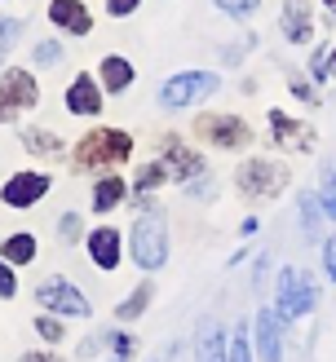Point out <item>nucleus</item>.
<instances>
[{
  "instance_id": "20e7f679",
  "label": "nucleus",
  "mask_w": 336,
  "mask_h": 362,
  "mask_svg": "<svg viewBox=\"0 0 336 362\" xmlns=\"http://www.w3.org/2000/svg\"><path fill=\"white\" fill-rule=\"evenodd\" d=\"M239 190L253 194V199H265V194H279L283 186H288V168L283 164H270V159H248V164L235 173Z\"/></svg>"
},
{
  "instance_id": "423d86ee",
  "label": "nucleus",
  "mask_w": 336,
  "mask_h": 362,
  "mask_svg": "<svg viewBox=\"0 0 336 362\" xmlns=\"http://www.w3.org/2000/svg\"><path fill=\"white\" fill-rule=\"evenodd\" d=\"M195 133L208 137L212 146H221V151H239V146L253 141V129H248L243 119H235V115H199Z\"/></svg>"
},
{
  "instance_id": "c85d7f7f",
  "label": "nucleus",
  "mask_w": 336,
  "mask_h": 362,
  "mask_svg": "<svg viewBox=\"0 0 336 362\" xmlns=\"http://www.w3.org/2000/svg\"><path fill=\"white\" fill-rule=\"evenodd\" d=\"M323 269H328V279L336 283V239L323 243Z\"/></svg>"
},
{
  "instance_id": "412c9836",
  "label": "nucleus",
  "mask_w": 336,
  "mask_h": 362,
  "mask_svg": "<svg viewBox=\"0 0 336 362\" xmlns=\"http://www.w3.org/2000/svg\"><path fill=\"white\" fill-rule=\"evenodd\" d=\"M146 300H151V283H141L137 292H133V300H124V305H120V318H137L141 310H146Z\"/></svg>"
},
{
  "instance_id": "1a4fd4ad",
  "label": "nucleus",
  "mask_w": 336,
  "mask_h": 362,
  "mask_svg": "<svg viewBox=\"0 0 336 362\" xmlns=\"http://www.w3.org/2000/svg\"><path fill=\"white\" fill-rule=\"evenodd\" d=\"M159 155H164L168 177H177V181H186V177H199V173H204V159L195 155V151H186L177 137H164V141H159Z\"/></svg>"
},
{
  "instance_id": "bb28decb",
  "label": "nucleus",
  "mask_w": 336,
  "mask_h": 362,
  "mask_svg": "<svg viewBox=\"0 0 336 362\" xmlns=\"http://www.w3.org/2000/svg\"><path fill=\"white\" fill-rule=\"evenodd\" d=\"M27 151H35V155H53V151H58V141H53L49 133H27Z\"/></svg>"
},
{
  "instance_id": "b1692460",
  "label": "nucleus",
  "mask_w": 336,
  "mask_h": 362,
  "mask_svg": "<svg viewBox=\"0 0 336 362\" xmlns=\"http://www.w3.org/2000/svg\"><path fill=\"white\" fill-rule=\"evenodd\" d=\"M164 177H168V168H164V164H146V168L137 173V190H155Z\"/></svg>"
},
{
  "instance_id": "a211bd4d",
  "label": "nucleus",
  "mask_w": 336,
  "mask_h": 362,
  "mask_svg": "<svg viewBox=\"0 0 336 362\" xmlns=\"http://www.w3.org/2000/svg\"><path fill=\"white\" fill-rule=\"evenodd\" d=\"M199 362H226V336L217 322H208L199 336Z\"/></svg>"
},
{
  "instance_id": "c9c22d12",
  "label": "nucleus",
  "mask_w": 336,
  "mask_h": 362,
  "mask_svg": "<svg viewBox=\"0 0 336 362\" xmlns=\"http://www.w3.org/2000/svg\"><path fill=\"white\" fill-rule=\"evenodd\" d=\"M23 362H58V358H53V354H27Z\"/></svg>"
},
{
  "instance_id": "9d476101",
  "label": "nucleus",
  "mask_w": 336,
  "mask_h": 362,
  "mask_svg": "<svg viewBox=\"0 0 336 362\" xmlns=\"http://www.w3.org/2000/svg\"><path fill=\"white\" fill-rule=\"evenodd\" d=\"M45 190H49V177H45V173H23V177H13L9 186H5V204L27 208V204H35Z\"/></svg>"
},
{
  "instance_id": "6e6552de",
  "label": "nucleus",
  "mask_w": 336,
  "mask_h": 362,
  "mask_svg": "<svg viewBox=\"0 0 336 362\" xmlns=\"http://www.w3.org/2000/svg\"><path fill=\"white\" fill-rule=\"evenodd\" d=\"M31 102H35V80L27 71H9V76L0 80V119H13Z\"/></svg>"
},
{
  "instance_id": "f704fd0d",
  "label": "nucleus",
  "mask_w": 336,
  "mask_h": 362,
  "mask_svg": "<svg viewBox=\"0 0 336 362\" xmlns=\"http://www.w3.org/2000/svg\"><path fill=\"white\" fill-rule=\"evenodd\" d=\"M292 93H296V98H306V102H314V88H310V84H301V80H292Z\"/></svg>"
},
{
  "instance_id": "cd10ccee",
  "label": "nucleus",
  "mask_w": 336,
  "mask_h": 362,
  "mask_svg": "<svg viewBox=\"0 0 336 362\" xmlns=\"http://www.w3.org/2000/svg\"><path fill=\"white\" fill-rule=\"evenodd\" d=\"M217 5H221L226 13H235V18H248V13H257L261 0H217Z\"/></svg>"
},
{
  "instance_id": "dca6fc26",
  "label": "nucleus",
  "mask_w": 336,
  "mask_h": 362,
  "mask_svg": "<svg viewBox=\"0 0 336 362\" xmlns=\"http://www.w3.org/2000/svg\"><path fill=\"white\" fill-rule=\"evenodd\" d=\"M88 257H93L102 269H115L120 265V234L115 230H98L93 239H88Z\"/></svg>"
},
{
  "instance_id": "aec40b11",
  "label": "nucleus",
  "mask_w": 336,
  "mask_h": 362,
  "mask_svg": "<svg viewBox=\"0 0 336 362\" xmlns=\"http://www.w3.org/2000/svg\"><path fill=\"white\" fill-rule=\"evenodd\" d=\"M5 257H9V261H23V265H27V261L35 257V239H31V234H13V239L5 243Z\"/></svg>"
},
{
  "instance_id": "2eb2a0df",
  "label": "nucleus",
  "mask_w": 336,
  "mask_h": 362,
  "mask_svg": "<svg viewBox=\"0 0 336 362\" xmlns=\"http://www.w3.org/2000/svg\"><path fill=\"white\" fill-rule=\"evenodd\" d=\"M270 129H274V141H279V146H296V151H306L310 141H314V133L306 129V124L288 119L283 111H270Z\"/></svg>"
},
{
  "instance_id": "ddd939ff",
  "label": "nucleus",
  "mask_w": 336,
  "mask_h": 362,
  "mask_svg": "<svg viewBox=\"0 0 336 362\" xmlns=\"http://www.w3.org/2000/svg\"><path fill=\"white\" fill-rule=\"evenodd\" d=\"M279 310H261L257 314V354L261 362H279Z\"/></svg>"
},
{
  "instance_id": "f8f14e48",
  "label": "nucleus",
  "mask_w": 336,
  "mask_h": 362,
  "mask_svg": "<svg viewBox=\"0 0 336 362\" xmlns=\"http://www.w3.org/2000/svg\"><path fill=\"white\" fill-rule=\"evenodd\" d=\"M49 18L58 27H66L71 35H88V27H93V18H88V9L80 5V0H53L49 5Z\"/></svg>"
},
{
  "instance_id": "72a5a7b5",
  "label": "nucleus",
  "mask_w": 336,
  "mask_h": 362,
  "mask_svg": "<svg viewBox=\"0 0 336 362\" xmlns=\"http://www.w3.org/2000/svg\"><path fill=\"white\" fill-rule=\"evenodd\" d=\"M35 58H40V62H53V58H58V45H40V49H35Z\"/></svg>"
},
{
  "instance_id": "0eeeda50",
  "label": "nucleus",
  "mask_w": 336,
  "mask_h": 362,
  "mask_svg": "<svg viewBox=\"0 0 336 362\" xmlns=\"http://www.w3.org/2000/svg\"><path fill=\"white\" fill-rule=\"evenodd\" d=\"M40 305H49V310H58V314H71V318H88V300L71 287L66 279H49V283H40Z\"/></svg>"
},
{
  "instance_id": "e433bc0d",
  "label": "nucleus",
  "mask_w": 336,
  "mask_h": 362,
  "mask_svg": "<svg viewBox=\"0 0 336 362\" xmlns=\"http://www.w3.org/2000/svg\"><path fill=\"white\" fill-rule=\"evenodd\" d=\"M328 76L336 80V49H328Z\"/></svg>"
},
{
  "instance_id": "7c9ffc66",
  "label": "nucleus",
  "mask_w": 336,
  "mask_h": 362,
  "mask_svg": "<svg viewBox=\"0 0 336 362\" xmlns=\"http://www.w3.org/2000/svg\"><path fill=\"white\" fill-rule=\"evenodd\" d=\"M106 9H111L115 18H124V13H133V9H137V0H106Z\"/></svg>"
},
{
  "instance_id": "6ab92c4d",
  "label": "nucleus",
  "mask_w": 336,
  "mask_h": 362,
  "mask_svg": "<svg viewBox=\"0 0 336 362\" xmlns=\"http://www.w3.org/2000/svg\"><path fill=\"white\" fill-rule=\"evenodd\" d=\"M124 194H129V186H124L120 177H102V186H98V194H93V212H111Z\"/></svg>"
},
{
  "instance_id": "4be33fe9",
  "label": "nucleus",
  "mask_w": 336,
  "mask_h": 362,
  "mask_svg": "<svg viewBox=\"0 0 336 362\" xmlns=\"http://www.w3.org/2000/svg\"><path fill=\"white\" fill-rule=\"evenodd\" d=\"M318 208H323V204H318L314 194L301 199V226H306V234H318Z\"/></svg>"
},
{
  "instance_id": "473e14b6",
  "label": "nucleus",
  "mask_w": 336,
  "mask_h": 362,
  "mask_svg": "<svg viewBox=\"0 0 336 362\" xmlns=\"http://www.w3.org/2000/svg\"><path fill=\"white\" fill-rule=\"evenodd\" d=\"M9 292H13V274H9L5 265H0V296H9Z\"/></svg>"
},
{
  "instance_id": "5701e85b",
  "label": "nucleus",
  "mask_w": 336,
  "mask_h": 362,
  "mask_svg": "<svg viewBox=\"0 0 336 362\" xmlns=\"http://www.w3.org/2000/svg\"><path fill=\"white\" fill-rule=\"evenodd\" d=\"M318 204H323V216H332V221H336V173H328V177H323Z\"/></svg>"
},
{
  "instance_id": "39448f33",
  "label": "nucleus",
  "mask_w": 336,
  "mask_h": 362,
  "mask_svg": "<svg viewBox=\"0 0 336 362\" xmlns=\"http://www.w3.org/2000/svg\"><path fill=\"white\" fill-rule=\"evenodd\" d=\"M212 88H217V76H208V71H182V76H173L164 88H159V102L177 111V106H190V102L208 98Z\"/></svg>"
},
{
  "instance_id": "7ed1b4c3",
  "label": "nucleus",
  "mask_w": 336,
  "mask_h": 362,
  "mask_svg": "<svg viewBox=\"0 0 336 362\" xmlns=\"http://www.w3.org/2000/svg\"><path fill=\"white\" fill-rule=\"evenodd\" d=\"M279 318L292 322V318H306L314 310V287H310V274H301V269H283L279 274Z\"/></svg>"
},
{
  "instance_id": "393cba45",
  "label": "nucleus",
  "mask_w": 336,
  "mask_h": 362,
  "mask_svg": "<svg viewBox=\"0 0 336 362\" xmlns=\"http://www.w3.org/2000/svg\"><path fill=\"white\" fill-rule=\"evenodd\" d=\"M18 31H23V23H13V18H0V58L18 45Z\"/></svg>"
},
{
  "instance_id": "f03ea898",
  "label": "nucleus",
  "mask_w": 336,
  "mask_h": 362,
  "mask_svg": "<svg viewBox=\"0 0 336 362\" xmlns=\"http://www.w3.org/2000/svg\"><path fill=\"white\" fill-rule=\"evenodd\" d=\"M164 257H168V230H164V221H159L155 212H146L133 226V261L141 269H159Z\"/></svg>"
},
{
  "instance_id": "2f4dec72",
  "label": "nucleus",
  "mask_w": 336,
  "mask_h": 362,
  "mask_svg": "<svg viewBox=\"0 0 336 362\" xmlns=\"http://www.w3.org/2000/svg\"><path fill=\"white\" fill-rule=\"evenodd\" d=\"M35 327H40V336H45V340H58V336H62V327H58V322H53V318H40V322H35Z\"/></svg>"
},
{
  "instance_id": "f3484780",
  "label": "nucleus",
  "mask_w": 336,
  "mask_h": 362,
  "mask_svg": "<svg viewBox=\"0 0 336 362\" xmlns=\"http://www.w3.org/2000/svg\"><path fill=\"white\" fill-rule=\"evenodd\" d=\"M102 84L111 88V93H124V88L133 84V66L124 62V58H106L102 62Z\"/></svg>"
},
{
  "instance_id": "f257e3e1",
  "label": "nucleus",
  "mask_w": 336,
  "mask_h": 362,
  "mask_svg": "<svg viewBox=\"0 0 336 362\" xmlns=\"http://www.w3.org/2000/svg\"><path fill=\"white\" fill-rule=\"evenodd\" d=\"M133 155V137L129 133H120V129H98V133H88L80 141V168H98V164H120V159H129Z\"/></svg>"
},
{
  "instance_id": "9b49d317",
  "label": "nucleus",
  "mask_w": 336,
  "mask_h": 362,
  "mask_svg": "<svg viewBox=\"0 0 336 362\" xmlns=\"http://www.w3.org/2000/svg\"><path fill=\"white\" fill-rule=\"evenodd\" d=\"M283 35H288L292 45H306L314 35V18H310L306 0H288V5H283Z\"/></svg>"
},
{
  "instance_id": "4468645a",
  "label": "nucleus",
  "mask_w": 336,
  "mask_h": 362,
  "mask_svg": "<svg viewBox=\"0 0 336 362\" xmlns=\"http://www.w3.org/2000/svg\"><path fill=\"white\" fill-rule=\"evenodd\" d=\"M66 106H71L76 115H98V111H102V93H98L93 76H80L76 84L66 88Z\"/></svg>"
},
{
  "instance_id": "4c0bfd02",
  "label": "nucleus",
  "mask_w": 336,
  "mask_h": 362,
  "mask_svg": "<svg viewBox=\"0 0 336 362\" xmlns=\"http://www.w3.org/2000/svg\"><path fill=\"white\" fill-rule=\"evenodd\" d=\"M323 5H328V9H332V13H336V0H323Z\"/></svg>"
},
{
  "instance_id": "a878e982",
  "label": "nucleus",
  "mask_w": 336,
  "mask_h": 362,
  "mask_svg": "<svg viewBox=\"0 0 336 362\" xmlns=\"http://www.w3.org/2000/svg\"><path fill=\"white\" fill-rule=\"evenodd\" d=\"M226 362H253V349H248V336L235 332V340L226 345Z\"/></svg>"
},
{
  "instance_id": "c756f323",
  "label": "nucleus",
  "mask_w": 336,
  "mask_h": 362,
  "mask_svg": "<svg viewBox=\"0 0 336 362\" xmlns=\"http://www.w3.org/2000/svg\"><path fill=\"white\" fill-rule=\"evenodd\" d=\"M310 71H314V80H328V49H318V53H314Z\"/></svg>"
}]
</instances>
